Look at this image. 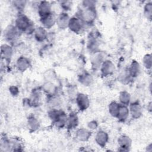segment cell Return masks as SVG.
I'll return each mask as SVG.
<instances>
[{
    "instance_id": "7",
    "label": "cell",
    "mask_w": 152,
    "mask_h": 152,
    "mask_svg": "<svg viewBox=\"0 0 152 152\" xmlns=\"http://www.w3.org/2000/svg\"><path fill=\"white\" fill-rule=\"evenodd\" d=\"M69 18L66 14H61L56 19V23L61 28H65L68 26Z\"/></svg>"
},
{
    "instance_id": "14",
    "label": "cell",
    "mask_w": 152,
    "mask_h": 152,
    "mask_svg": "<svg viewBox=\"0 0 152 152\" xmlns=\"http://www.w3.org/2000/svg\"><path fill=\"white\" fill-rule=\"evenodd\" d=\"M46 33H46V30L43 28H42V27L37 28L34 31L35 37L39 41H43L47 37Z\"/></svg>"
},
{
    "instance_id": "25",
    "label": "cell",
    "mask_w": 152,
    "mask_h": 152,
    "mask_svg": "<svg viewBox=\"0 0 152 152\" xmlns=\"http://www.w3.org/2000/svg\"><path fill=\"white\" fill-rule=\"evenodd\" d=\"M144 63L147 68L151 67V56L147 55L144 58Z\"/></svg>"
},
{
    "instance_id": "17",
    "label": "cell",
    "mask_w": 152,
    "mask_h": 152,
    "mask_svg": "<svg viewBox=\"0 0 152 152\" xmlns=\"http://www.w3.org/2000/svg\"><path fill=\"white\" fill-rule=\"evenodd\" d=\"M119 106L120 105L119 104H118L116 102H112L109 106V112L110 113L115 116L116 117L118 113V111H119Z\"/></svg>"
},
{
    "instance_id": "13",
    "label": "cell",
    "mask_w": 152,
    "mask_h": 152,
    "mask_svg": "<svg viewBox=\"0 0 152 152\" xmlns=\"http://www.w3.org/2000/svg\"><path fill=\"white\" fill-rule=\"evenodd\" d=\"M28 66L29 61L27 58L22 56L18 59L17 61V66L19 70L24 71L26 69H27Z\"/></svg>"
},
{
    "instance_id": "6",
    "label": "cell",
    "mask_w": 152,
    "mask_h": 152,
    "mask_svg": "<svg viewBox=\"0 0 152 152\" xmlns=\"http://www.w3.org/2000/svg\"><path fill=\"white\" fill-rule=\"evenodd\" d=\"M18 30L16 27L9 26L5 32V36L8 40H12L17 38L18 33Z\"/></svg>"
},
{
    "instance_id": "4",
    "label": "cell",
    "mask_w": 152,
    "mask_h": 152,
    "mask_svg": "<svg viewBox=\"0 0 152 152\" xmlns=\"http://www.w3.org/2000/svg\"><path fill=\"white\" fill-rule=\"evenodd\" d=\"M39 13L42 18L51 14L50 4L46 1L41 2L39 5Z\"/></svg>"
},
{
    "instance_id": "16",
    "label": "cell",
    "mask_w": 152,
    "mask_h": 152,
    "mask_svg": "<svg viewBox=\"0 0 152 152\" xmlns=\"http://www.w3.org/2000/svg\"><path fill=\"white\" fill-rule=\"evenodd\" d=\"M91 135L90 132L85 129H80L77 131L78 138L82 141H85L88 139L89 137Z\"/></svg>"
},
{
    "instance_id": "5",
    "label": "cell",
    "mask_w": 152,
    "mask_h": 152,
    "mask_svg": "<svg viewBox=\"0 0 152 152\" xmlns=\"http://www.w3.org/2000/svg\"><path fill=\"white\" fill-rule=\"evenodd\" d=\"M81 20L77 17H72L69 19L68 27L71 30L75 32L79 31L81 28Z\"/></svg>"
},
{
    "instance_id": "10",
    "label": "cell",
    "mask_w": 152,
    "mask_h": 152,
    "mask_svg": "<svg viewBox=\"0 0 152 152\" xmlns=\"http://www.w3.org/2000/svg\"><path fill=\"white\" fill-rule=\"evenodd\" d=\"M12 53V48L10 46L7 45H4L1 46V55L2 57L4 58V59L9 60L11 57Z\"/></svg>"
},
{
    "instance_id": "2",
    "label": "cell",
    "mask_w": 152,
    "mask_h": 152,
    "mask_svg": "<svg viewBox=\"0 0 152 152\" xmlns=\"http://www.w3.org/2000/svg\"><path fill=\"white\" fill-rule=\"evenodd\" d=\"M96 18V11L94 8H86L81 14V20L87 23H92Z\"/></svg>"
},
{
    "instance_id": "24",
    "label": "cell",
    "mask_w": 152,
    "mask_h": 152,
    "mask_svg": "<svg viewBox=\"0 0 152 152\" xmlns=\"http://www.w3.org/2000/svg\"><path fill=\"white\" fill-rule=\"evenodd\" d=\"M28 124L31 128L33 129H36L39 126V122L38 121L34 118H30L28 120Z\"/></svg>"
},
{
    "instance_id": "12",
    "label": "cell",
    "mask_w": 152,
    "mask_h": 152,
    "mask_svg": "<svg viewBox=\"0 0 152 152\" xmlns=\"http://www.w3.org/2000/svg\"><path fill=\"white\" fill-rule=\"evenodd\" d=\"M114 69L113 64L109 61H104L102 66V72L104 75L111 74Z\"/></svg>"
},
{
    "instance_id": "23",
    "label": "cell",
    "mask_w": 152,
    "mask_h": 152,
    "mask_svg": "<svg viewBox=\"0 0 152 152\" xmlns=\"http://www.w3.org/2000/svg\"><path fill=\"white\" fill-rule=\"evenodd\" d=\"M152 11V5L151 3H147L145 7V14L147 15V18H150L151 16Z\"/></svg>"
},
{
    "instance_id": "19",
    "label": "cell",
    "mask_w": 152,
    "mask_h": 152,
    "mask_svg": "<svg viewBox=\"0 0 152 152\" xmlns=\"http://www.w3.org/2000/svg\"><path fill=\"white\" fill-rule=\"evenodd\" d=\"M119 100L123 105H128L130 100V95L126 91H123L120 94Z\"/></svg>"
},
{
    "instance_id": "11",
    "label": "cell",
    "mask_w": 152,
    "mask_h": 152,
    "mask_svg": "<svg viewBox=\"0 0 152 152\" xmlns=\"http://www.w3.org/2000/svg\"><path fill=\"white\" fill-rule=\"evenodd\" d=\"M128 114H129L128 109L125 105L122 104V106H119L118 113L116 117L121 121H124L125 119H126L127 117L128 116Z\"/></svg>"
},
{
    "instance_id": "26",
    "label": "cell",
    "mask_w": 152,
    "mask_h": 152,
    "mask_svg": "<svg viewBox=\"0 0 152 152\" xmlns=\"http://www.w3.org/2000/svg\"><path fill=\"white\" fill-rule=\"evenodd\" d=\"M44 89L45 91H46L48 93H52L55 90V87L54 86H53V84L47 83L45 85Z\"/></svg>"
},
{
    "instance_id": "27",
    "label": "cell",
    "mask_w": 152,
    "mask_h": 152,
    "mask_svg": "<svg viewBox=\"0 0 152 152\" xmlns=\"http://www.w3.org/2000/svg\"><path fill=\"white\" fill-rule=\"evenodd\" d=\"M26 2L25 1H14V4L15 7H17L18 9L23 8L24 5H25Z\"/></svg>"
},
{
    "instance_id": "9",
    "label": "cell",
    "mask_w": 152,
    "mask_h": 152,
    "mask_svg": "<svg viewBox=\"0 0 152 152\" xmlns=\"http://www.w3.org/2000/svg\"><path fill=\"white\" fill-rule=\"evenodd\" d=\"M108 139L107 134L103 131H99L96 136V142L100 145H104Z\"/></svg>"
},
{
    "instance_id": "3",
    "label": "cell",
    "mask_w": 152,
    "mask_h": 152,
    "mask_svg": "<svg viewBox=\"0 0 152 152\" xmlns=\"http://www.w3.org/2000/svg\"><path fill=\"white\" fill-rule=\"evenodd\" d=\"M77 105L81 110L86 109L89 105V100L87 96L84 94L80 93L77 96Z\"/></svg>"
},
{
    "instance_id": "21",
    "label": "cell",
    "mask_w": 152,
    "mask_h": 152,
    "mask_svg": "<svg viewBox=\"0 0 152 152\" xmlns=\"http://www.w3.org/2000/svg\"><path fill=\"white\" fill-rule=\"evenodd\" d=\"M77 118L75 116H71L68 119L66 120V124H68V126L70 127H74L77 125Z\"/></svg>"
},
{
    "instance_id": "22",
    "label": "cell",
    "mask_w": 152,
    "mask_h": 152,
    "mask_svg": "<svg viewBox=\"0 0 152 152\" xmlns=\"http://www.w3.org/2000/svg\"><path fill=\"white\" fill-rule=\"evenodd\" d=\"M91 81H92V78L91 77V75L86 74L83 75V77H81L80 81H81V83H83L85 85H88L91 83Z\"/></svg>"
},
{
    "instance_id": "20",
    "label": "cell",
    "mask_w": 152,
    "mask_h": 152,
    "mask_svg": "<svg viewBox=\"0 0 152 152\" xmlns=\"http://www.w3.org/2000/svg\"><path fill=\"white\" fill-rule=\"evenodd\" d=\"M140 71V67L138 64H137L136 62H133L132 64L131 65V68L129 69V75H132V77H134L137 75Z\"/></svg>"
},
{
    "instance_id": "18",
    "label": "cell",
    "mask_w": 152,
    "mask_h": 152,
    "mask_svg": "<svg viewBox=\"0 0 152 152\" xmlns=\"http://www.w3.org/2000/svg\"><path fill=\"white\" fill-rule=\"evenodd\" d=\"M118 142L121 145V147L124 148L129 147L131 144V140L129 138L125 135H122L120 137L118 140Z\"/></svg>"
},
{
    "instance_id": "8",
    "label": "cell",
    "mask_w": 152,
    "mask_h": 152,
    "mask_svg": "<svg viewBox=\"0 0 152 152\" xmlns=\"http://www.w3.org/2000/svg\"><path fill=\"white\" fill-rule=\"evenodd\" d=\"M56 21V20L52 13L42 18V23L46 28H50L53 26Z\"/></svg>"
},
{
    "instance_id": "1",
    "label": "cell",
    "mask_w": 152,
    "mask_h": 152,
    "mask_svg": "<svg viewBox=\"0 0 152 152\" xmlns=\"http://www.w3.org/2000/svg\"><path fill=\"white\" fill-rule=\"evenodd\" d=\"M31 24L28 18L24 15L18 17L16 20V27L17 29L27 33L33 31L32 28H34V27Z\"/></svg>"
},
{
    "instance_id": "28",
    "label": "cell",
    "mask_w": 152,
    "mask_h": 152,
    "mask_svg": "<svg viewBox=\"0 0 152 152\" xmlns=\"http://www.w3.org/2000/svg\"><path fill=\"white\" fill-rule=\"evenodd\" d=\"M88 126L91 129H94V128H96L97 127V124H96V122L95 121H92V122L89 123Z\"/></svg>"
},
{
    "instance_id": "15",
    "label": "cell",
    "mask_w": 152,
    "mask_h": 152,
    "mask_svg": "<svg viewBox=\"0 0 152 152\" xmlns=\"http://www.w3.org/2000/svg\"><path fill=\"white\" fill-rule=\"evenodd\" d=\"M131 113L134 118H138L141 115V107L139 104L134 103L130 106Z\"/></svg>"
}]
</instances>
